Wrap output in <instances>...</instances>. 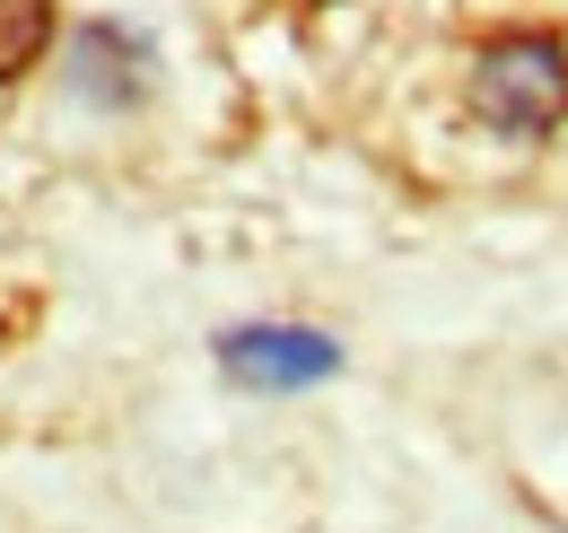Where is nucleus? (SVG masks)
<instances>
[{
	"instance_id": "1",
	"label": "nucleus",
	"mask_w": 568,
	"mask_h": 533,
	"mask_svg": "<svg viewBox=\"0 0 568 533\" xmlns=\"http://www.w3.org/2000/svg\"><path fill=\"white\" fill-rule=\"evenodd\" d=\"M473 105L481 123L507 140H542L551 123H568V53L551 36H498L473 62Z\"/></svg>"
},
{
	"instance_id": "2",
	"label": "nucleus",
	"mask_w": 568,
	"mask_h": 533,
	"mask_svg": "<svg viewBox=\"0 0 568 533\" xmlns=\"http://www.w3.org/2000/svg\"><path fill=\"white\" fill-rule=\"evenodd\" d=\"M227 376H245V385H315V376H333L342 368V350L324 333H288V324H254V333H227Z\"/></svg>"
},
{
	"instance_id": "3",
	"label": "nucleus",
	"mask_w": 568,
	"mask_h": 533,
	"mask_svg": "<svg viewBox=\"0 0 568 533\" xmlns=\"http://www.w3.org/2000/svg\"><path fill=\"white\" fill-rule=\"evenodd\" d=\"M44 36H53V0H0V79H18L36 62Z\"/></svg>"
}]
</instances>
